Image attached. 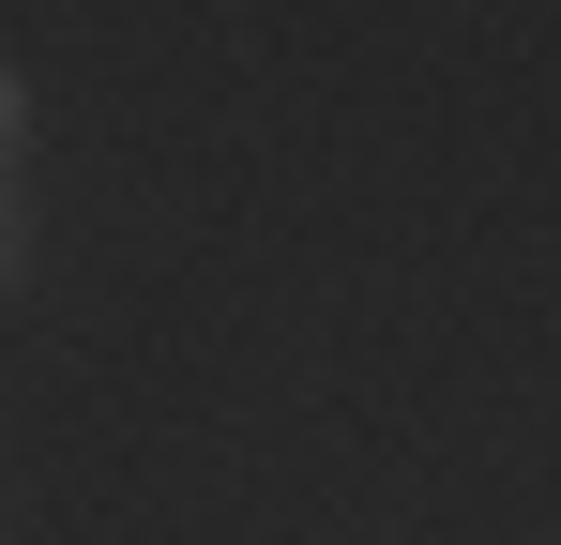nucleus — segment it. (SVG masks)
<instances>
[{"instance_id":"nucleus-1","label":"nucleus","mask_w":561,"mask_h":545,"mask_svg":"<svg viewBox=\"0 0 561 545\" xmlns=\"http://www.w3.org/2000/svg\"><path fill=\"white\" fill-rule=\"evenodd\" d=\"M15 121H31V91H15V61H0V137H15Z\"/></svg>"}]
</instances>
